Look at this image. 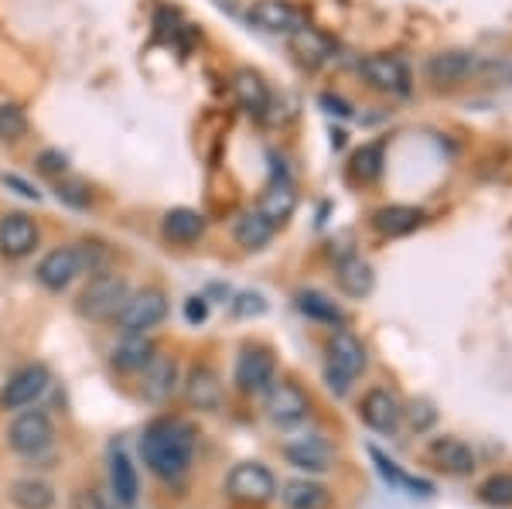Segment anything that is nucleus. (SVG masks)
<instances>
[{"instance_id":"1","label":"nucleus","mask_w":512,"mask_h":509,"mask_svg":"<svg viewBox=\"0 0 512 509\" xmlns=\"http://www.w3.org/2000/svg\"><path fill=\"white\" fill-rule=\"evenodd\" d=\"M144 465L158 479H181L195 455V428L185 421H154L140 438Z\"/></svg>"},{"instance_id":"2","label":"nucleus","mask_w":512,"mask_h":509,"mask_svg":"<svg viewBox=\"0 0 512 509\" xmlns=\"http://www.w3.org/2000/svg\"><path fill=\"white\" fill-rule=\"evenodd\" d=\"M127 294L130 287L120 274H96L86 284V291L79 294V315L89 322H110V318H117Z\"/></svg>"},{"instance_id":"3","label":"nucleus","mask_w":512,"mask_h":509,"mask_svg":"<svg viewBox=\"0 0 512 509\" xmlns=\"http://www.w3.org/2000/svg\"><path fill=\"white\" fill-rule=\"evenodd\" d=\"M168 318V298L158 287H144V291L127 294L123 308L117 311V322L127 335H147L151 328H158Z\"/></svg>"},{"instance_id":"4","label":"nucleus","mask_w":512,"mask_h":509,"mask_svg":"<svg viewBox=\"0 0 512 509\" xmlns=\"http://www.w3.org/2000/svg\"><path fill=\"white\" fill-rule=\"evenodd\" d=\"M362 369H366V346L352 332H335L328 342V387L345 393Z\"/></svg>"},{"instance_id":"5","label":"nucleus","mask_w":512,"mask_h":509,"mask_svg":"<svg viewBox=\"0 0 512 509\" xmlns=\"http://www.w3.org/2000/svg\"><path fill=\"white\" fill-rule=\"evenodd\" d=\"M55 441V428L48 421V414L41 410H24L11 421V431H7V445H11L18 455L38 458L41 451H48Z\"/></svg>"},{"instance_id":"6","label":"nucleus","mask_w":512,"mask_h":509,"mask_svg":"<svg viewBox=\"0 0 512 509\" xmlns=\"http://www.w3.org/2000/svg\"><path fill=\"white\" fill-rule=\"evenodd\" d=\"M82 270H86V253H82V246H55L52 253L41 257L35 277L48 291H65Z\"/></svg>"},{"instance_id":"7","label":"nucleus","mask_w":512,"mask_h":509,"mask_svg":"<svg viewBox=\"0 0 512 509\" xmlns=\"http://www.w3.org/2000/svg\"><path fill=\"white\" fill-rule=\"evenodd\" d=\"M229 496L239 499V503H270V499L277 496V479L270 469H263L260 462H243L236 465L233 472H229Z\"/></svg>"},{"instance_id":"8","label":"nucleus","mask_w":512,"mask_h":509,"mask_svg":"<svg viewBox=\"0 0 512 509\" xmlns=\"http://www.w3.org/2000/svg\"><path fill=\"white\" fill-rule=\"evenodd\" d=\"M362 76L379 93H390V96L410 93V69L396 55H369V59H362Z\"/></svg>"},{"instance_id":"9","label":"nucleus","mask_w":512,"mask_h":509,"mask_svg":"<svg viewBox=\"0 0 512 509\" xmlns=\"http://www.w3.org/2000/svg\"><path fill=\"white\" fill-rule=\"evenodd\" d=\"M48 390V369L45 366H24L11 380L4 383V393H0V407L4 410H21L31 407L41 393Z\"/></svg>"},{"instance_id":"10","label":"nucleus","mask_w":512,"mask_h":509,"mask_svg":"<svg viewBox=\"0 0 512 509\" xmlns=\"http://www.w3.org/2000/svg\"><path fill=\"white\" fill-rule=\"evenodd\" d=\"M236 383L243 393H263L274 383V356L263 346H246L236 359Z\"/></svg>"},{"instance_id":"11","label":"nucleus","mask_w":512,"mask_h":509,"mask_svg":"<svg viewBox=\"0 0 512 509\" xmlns=\"http://www.w3.org/2000/svg\"><path fill=\"white\" fill-rule=\"evenodd\" d=\"M38 246V226L31 216L24 212H7L0 216V253L11 260L28 257L31 250Z\"/></svg>"},{"instance_id":"12","label":"nucleus","mask_w":512,"mask_h":509,"mask_svg":"<svg viewBox=\"0 0 512 509\" xmlns=\"http://www.w3.org/2000/svg\"><path fill=\"white\" fill-rule=\"evenodd\" d=\"M250 24L270 35H294L301 28V14L291 0H256L250 7Z\"/></svg>"},{"instance_id":"13","label":"nucleus","mask_w":512,"mask_h":509,"mask_svg":"<svg viewBox=\"0 0 512 509\" xmlns=\"http://www.w3.org/2000/svg\"><path fill=\"white\" fill-rule=\"evenodd\" d=\"M267 414L277 424H297L308 414V393L297 387L294 380H280L267 393Z\"/></svg>"},{"instance_id":"14","label":"nucleus","mask_w":512,"mask_h":509,"mask_svg":"<svg viewBox=\"0 0 512 509\" xmlns=\"http://www.w3.org/2000/svg\"><path fill=\"white\" fill-rule=\"evenodd\" d=\"M359 414H362V421H366L373 431H379V434H390V431L400 428L403 410H400V400H396L390 390L376 387V390H369L366 397H362Z\"/></svg>"},{"instance_id":"15","label":"nucleus","mask_w":512,"mask_h":509,"mask_svg":"<svg viewBox=\"0 0 512 509\" xmlns=\"http://www.w3.org/2000/svg\"><path fill=\"white\" fill-rule=\"evenodd\" d=\"M140 373H144V383H140V390H144V397L154 400V404L168 400L171 393H175V387H178V363L171 356H158V352H154Z\"/></svg>"},{"instance_id":"16","label":"nucleus","mask_w":512,"mask_h":509,"mask_svg":"<svg viewBox=\"0 0 512 509\" xmlns=\"http://www.w3.org/2000/svg\"><path fill=\"white\" fill-rule=\"evenodd\" d=\"M185 397L188 404L198 410H219L222 407V383L212 366H195L185 380Z\"/></svg>"},{"instance_id":"17","label":"nucleus","mask_w":512,"mask_h":509,"mask_svg":"<svg viewBox=\"0 0 512 509\" xmlns=\"http://www.w3.org/2000/svg\"><path fill=\"white\" fill-rule=\"evenodd\" d=\"M431 458L437 462V469L451 475H468L475 469V451L461 438H454V434H444V438L431 441Z\"/></svg>"},{"instance_id":"18","label":"nucleus","mask_w":512,"mask_h":509,"mask_svg":"<svg viewBox=\"0 0 512 509\" xmlns=\"http://www.w3.org/2000/svg\"><path fill=\"white\" fill-rule=\"evenodd\" d=\"M233 96L246 113H253V117H260V113L270 106L267 82H263L260 72H253V69H239L233 76Z\"/></svg>"},{"instance_id":"19","label":"nucleus","mask_w":512,"mask_h":509,"mask_svg":"<svg viewBox=\"0 0 512 509\" xmlns=\"http://www.w3.org/2000/svg\"><path fill=\"white\" fill-rule=\"evenodd\" d=\"M164 236H168L171 243H181V246H188V243H198L202 240V233H205V216L202 212H195V209H171V212H164Z\"/></svg>"},{"instance_id":"20","label":"nucleus","mask_w":512,"mask_h":509,"mask_svg":"<svg viewBox=\"0 0 512 509\" xmlns=\"http://www.w3.org/2000/svg\"><path fill=\"white\" fill-rule=\"evenodd\" d=\"M284 458L294 465V469L325 472L328 462H332V448H328L321 438H301V441H294V445L284 448Z\"/></svg>"},{"instance_id":"21","label":"nucleus","mask_w":512,"mask_h":509,"mask_svg":"<svg viewBox=\"0 0 512 509\" xmlns=\"http://www.w3.org/2000/svg\"><path fill=\"white\" fill-rule=\"evenodd\" d=\"M424 223V212L414 209V205H386L373 216V226L383 236H407Z\"/></svg>"},{"instance_id":"22","label":"nucleus","mask_w":512,"mask_h":509,"mask_svg":"<svg viewBox=\"0 0 512 509\" xmlns=\"http://www.w3.org/2000/svg\"><path fill=\"white\" fill-rule=\"evenodd\" d=\"M110 489H113V499H117L120 506H134L137 503V469L130 465V458L123 455L117 448L110 455Z\"/></svg>"},{"instance_id":"23","label":"nucleus","mask_w":512,"mask_h":509,"mask_svg":"<svg viewBox=\"0 0 512 509\" xmlns=\"http://www.w3.org/2000/svg\"><path fill=\"white\" fill-rule=\"evenodd\" d=\"M274 223H267V219L260 216V212H243V216L236 219L233 226V236L236 243L243 246V250H263L270 240H274Z\"/></svg>"},{"instance_id":"24","label":"nucleus","mask_w":512,"mask_h":509,"mask_svg":"<svg viewBox=\"0 0 512 509\" xmlns=\"http://www.w3.org/2000/svg\"><path fill=\"white\" fill-rule=\"evenodd\" d=\"M294 209H297V195H294V188L291 185H270L267 192H263V199H260V216L267 219V223H274V226H284L287 219L294 216Z\"/></svg>"},{"instance_id":"25","label":"nucleus","mask_w":512,"mask_h":509,"mask_svg":"<svg viewBox=\"0 0 512 509\" xmlns=\"http://www.w3.org/2000/svg\"><path fill=\"white\" fill-rule=\"evenodd\" d=\"M373 284H376L373 267H369L362 257H345L342 264H338V287H342L345 294L366 298V294L373 291Z\"/></svg>"},{"instance_id":"26","label":"nucleus","mask_w":512,"mask_h":509,"mask_svg":"<svg viewBox=\"0 0 512 509\" xmlns=\"http://www.w3.org/2000/svg\"><path fill=\"white\" fill-rule=\"evenodd\" d=\"M280 499H284L287 509H325L332 496H328L325 486H318L311 479H291L280 492Z\"/></svg>"},{"instance_id":"27","label":"nucleus","mask_w":512,"mask_h":509,"mask_svg":"<svg viewBox=\"0 0 512 509\" xmlns=\"http://www.w3.org/2000/svg\"><path fill=\"white\" fill-rule=\"evenodd\" d=\"M154 342L147 335H127L117 349H113V366L123 369V373H137V369L147 366V359L154 356Z\"/></svg>"},{"instance_id":"28","label":"nucleus","mask_w":512,"mask_h":509,"mask_svg":"<svg viewBox=\"0 0 512 509\" xmlns=\"http://www.w3.org/2000/svg\"><path fill=\"white\" fill-rule=\"evenodd\" d=\"M427 72H431L434 82H461L475 72V59L468 52H441L431 59Z\"/></svg>"},{"instance_id":"29","label":"nucleus","mask_w":512,"mask_h":509,"mask_svg":"<svg viewBox=\"0 0 512 509\" xmlns=\"http://www.w3.org/2000/svg\"><path fill=\"white\" fill-rule=\"evenodd\" d=\"M11 499L18 509H52L55 506L52 486L41 482V479H18L11 486Z\"/></svg>"},{"instance_id":"30","label":"nucleus","mask_w":512,"mask_h":509,"mask_svg":"<svg viewBox=\"0 0 512 509\" xmlns=\"http://www.w3.org/2000/svg\"><path fill=\"white\" fill-rule=\"evenodd\" d=\"M297 308H301L308 318L325 322V325H342L345 322V311L338 308L335 301H328L325 294H318V291H301V294H297Z\"/></svg>"},{"instance_id":"31","label":"nucleus","mask_w":512,"mask_h":509,"mask_svg":"<svg viewBox=\"0 0 512 509\" xmlns=\"http://www.w3.org/2000/svg\"><path fill=\"white\" fill-rule=\"evenodd\" d=\"M373 462L379 465V475H383L386 482H393V486H400V489H407V492H414V496H431L434 486L431 482H424V479H414V475H407V472H400L396 469V462H390V458L383 455L379 448H373Z\"/></svg>"},{"instance_id":"32","label":"nucleus","mask_w":512,"mask_h":509,"mask_svg":"<svg viewBox=\"0 0 512 509\" xmlns=\"http://www.w3.org/2000/svg\"><path fill=\"white\" fill-rule=\"evenodd\" d=\"M294 52L301 55V62L318 65L332 55V41H328L325 35H318L315 28H297L294 31Z\"/></svg>"},{"instance_id":"33","label":"nucleus","mask_w":512,"mask_h":509,"mask_svg":"<svg viewBox=\"0 0 512 509\" xmlns=\"http://www.w3.org/2000/svg\"><path fill=\"white\" fill-rule=\"evenodd\" d=\"M28 134V117L18 103H4L0 106V141H21Z\"/></svg>"},{"instance_id":"34","label":"nucleus","mask_w":512,"mask_h":509,"mask_svg":"<svg viewBox=\"0 0 512 509\" xmlns=\"http://www.w3.org/2000/svg\"><path fill=\"white\" fill-rule=\"evenodd\" d=\"M478 496L489 506H512V475H492L478 486Z\"/></svg>"},{"instance_id":"35","label":"nucleus","mask_w":512,"mask_h":509,"mask_svg":"<svg viewBox=\"0 0 512 509\" xmlns=\"http://www.w3.org/2000/svg\"><path fill=\"white\" fill-rule=\"evenodd\" d=\"M352 168H355V175H359L362 182H373L379 171H383V147H376V144L362 147V151L355 154Z\"/></svg>"},{"instance_id":"36","label":"nucleus","mask_w":512,"mask_h":509,"mask_svg":"<svg viewBox=\"0 0 512 509\" xmlns=\"http://www.w3.org/2000/svg\"><path fill=\"white\" fill-rule=\"evenodd\" d=\"M59 199L65 202V205H72V209H86L89 205V188L82 185V182H76V178H62L59 182Z\"/></svg>"},{"instance_id":"37","label":"nucleus","mask_w":512,"mask_h":509,"mask_svg":"<svg viewBox=\"0 0 512 509\" xmlns=\"http://www.w3.org/2000/svg\"><path fill=\"white\" fill-rule=\"evenodd\" d=\"M38 171H45V175H65L69 171V158H65L62 151H41L38 154Z\"/></svg>"},{"instance_id":"38","label":"nucleus","mask_w":512,"mask_h":509,"mask_svg":"<svg viewBox=\"0 0 512 509\" xmlns=\"http://www.w3.org/2000/svg\"><path fill=\"white\" fill-rule=\"evenodd\" d=\"M233 308H236V315H239V318H250V315H263V311H267V301H263L260 294H250V291H246V294H239Z\"/></svg>"},{"instance_id":"39","label":"nucleus","mask_w":512,"mask_h":509,"mask_svg":"<svg viewBox=\"0 0 512 509\" xmlns=\"http://www.w3.org/2000/svg\"><path fill=\"white\" fill-rule=\"evenodd\" d=\"M410 421H414V428L417 431H427L431 424L437 421V414H434V407L427 404V400H420V404L410 407Z\"/></svg>"},{"instance_id":"40","label":"nucleus","mask_w":512,"mask_h":509,"mask_svg":"<svg viewBox=\"0 0 512 509\" xmlns=\"http://www.w3.org/2000/svg\"><path fill=\"white\" fill-rule=\"evenodd\" d=\"M185 318L192 325H202L205 318H209V301H205V298H188L185 301Z\"/></svg>"}]
</instances>
